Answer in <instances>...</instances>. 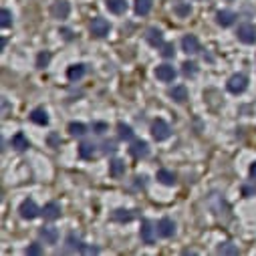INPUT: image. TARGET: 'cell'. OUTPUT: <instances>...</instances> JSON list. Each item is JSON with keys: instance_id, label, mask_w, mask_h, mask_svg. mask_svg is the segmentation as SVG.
Segmentation results:
<instances>
[{"instance_id": "obj_1", "label": "cell", "mask_w": 256, "mask_h": 256, "mask_svg": "<svg viewBox=\"0 0 256 256\" xmlns=\"http://www.w3.org/2000/svg\"><path fill=\"white\" fill-rule=\"evenodd\" d=\"M152 136L155 141H166L171 136V127L168 125V121L164 119H155L152 123Z\"/></svg>"}, {"instance_id": "obj_2", "label": "cell", "mask_w": 256, "mask_h": 256, "mask_svg": "<svg viewBox=\"0 0 256 256\" xmlns=\"http://www.w3.org/2000/svg\"><path fill=\"white\" fill-rule=\"evenodd\" d=\"M236 34H238V40H242L244 45H254L256 43V26L254 24H248V22L240 24Z\"/></svg>"}, {"instance_id": "obj_3", "label": "cell", "mask_w": 256, "mask_h": 256, "mask_svg": "<svg viewBox=\"0 0 256 256\" xmlns=\"http://www.w3.org/2000/svg\"><path fill=\"white\" fill-rule=\"evenodd\" d=\"M18 212H20V216L24 220H34L38 214H43V210H38L34 200H24L22 204H20V208H18Z\"/></svg>"}, {"instance_id": "obj_4", "label": "cell", "mask_w": 256, "mask_h": 256, "mask_svg": "<svg viewBox=\"0 0 256 256\" xmlns=\"http://www.w3.org/2000/svg\"><path fill=\"white\" fill-rule=\"evenodd\" d=\"M228 91L234 93V95H238V93H244L246 87H248V79L244 75H232L230 79H228V83H226Z\"/></svg>"}, {"instance_id": "obj_5", "label": "cell", "mask_w": 256, "mask_h": 256, "mask_svg": "<svg viewBox=\"0 0 256 256\" xmlns=\"http://www.w3.org/2000/svg\"><path fill=\"white\" fill-rule=\"evenodd\" d=\"M89 31H91V34L93 36H97V38H103V36H107L109 34V31H111V24L107 22L105 18H93V22H91V26H89Z\"/></svg>"}, {"instance_id": "obj_6", "label": "cell", "mask_w": 256, "mask_h": 256, "mask_svg": "<svg viewBox=\"0 0 256 256\" xmlns=\"http://www.w3.org/2000/svg\"><path fill=\"white\" fill-rule=\"evenodd\" d=\"M67 248H69V250H77V252H87V254H97V252H99L95 246H87L85 242H81V240L75 238L73 234L67 238Z\"/></svg>"}, {"instance_id": "obj_7", "label": "cell", "mask_w": 256, "mask_h": 256, "mask_svg": "<svg viewBox=\"0 0 256 256\" xmlns=\"http://www.w3.org/2000/svg\"><path fill=\"white\" fill-rule=\"evenodd\" d=\"M69 12H71V6H69V2H67V0H57V2L51 6V15H52V18L65 20L67 17H69Z\"/></svg>"}, {"instance_id": "obj_8", "label": "cell", "mask_w": 256, "mask_h": 256, "mask_svg": "<svg viewBox=\"0 0 256 256\" xmlns=\"http://www.w3.org/2000/svg\"><path fill=\"white\" fill-rule=\"evenodd\" d=\"M157 234L161 238H171L173 234H176V224H173V220L170 218H161L157 222Z\"/></svg>"}, {"instance_id": "obj_9", "label": "cell", "mask_w": 256, "mask_h": 256, "mask_svg": "<svg viewBox=\"0 0 256 256\" xmlns=\"http://www.w3.org/2000/svg\"><path fill=\"white\" fill-rule=\"evenodd\" d=\"M38 236H40V240H45V244H57L59 230H57L55 226H43L38 230Z\"/></svg>"}, {"instance_id": "obj_10", "label": "cell", "mask_w": 256, "mask_h": 256, "mask_svg": "<svg viewBox=\"0 0 256 256\" xmlns=\"http://www.w3.org/2000/svg\"><path fill=\"white\" fill-rule=\"evenodd\" d=\"M139 236L143 240V244H154V242H155V228L152 226V222H147V220L141 222Z\"/></svg>"}, {"instance_id": "obj_11", "label": "cell", "mask_w": 256, "mask_h": 256, "mask_svg": "<svg viewBox=\"0 0 256 256\" xmlns=\"http://www.w3.org/2000/svg\"><path fill=\"white\" fill-rule=\"evenodd\" d=\"M182 51L188 55H196V52H200V40L194 34H186L182 38Z\"/></svg>"}, {"instance_id": "obj_12", "label": "cell", "mask_w": 256, "mask_h": 256, "mask_svg": "<svg viewBox=\"0 0 256 256\" xmlns=\"http://www.w3.org/2000/svg\"><path fill=\"white\" fill-rule=\"evenodd\" d=\"M129 154L136 157V159H141V157H147V154H150V145H147L145 141H133L131 147H129Z\"/></svg>"}, {"instance_id": "obj_13", "label": "cell", "mask_w": 256, "mask_h": 256, "mask_svg": "<svg viewBox=\"0 0 256 256\" xmlns=\"http://www.w3.org/2000/svg\"><path fill=\"white\" fill-rule=\"evenodd\" d=\"M155 77L159 81H164V83H170V81L176 79V71H173V67H170V65H159L155 69Z\"/></svg>"}, {"instance_id": "obj_14", "label": "cell", "mask_w": 256, "mask_h": 256, "mask_svg": "<svg viewBox=\"0 0 256 256\" xmlns=\"http://www.w3.org/2000/svg\"><path fill=\"white\" fill-rule=\"evenodd\" d=\"M43 216H45V220H57V218H61V206L57 204V202H49V204L43 208Z\"/></svg>"}, {"instance_id": "obj_15", "label": "cell", "mask_w": 256, "mask_h": 256, "mask_svg": "<svg viewBox=\"0 0 256 256\" xmlns=\"http://www.w3.org/2000/svg\"><path fill=\"white\" fill-rule=\"evenodd\" d=\"M145 40L150 43L152 47H164V34H161V31H157V29H150L145 33Z\"/></svg>"}, {"instance_id": "obj_16", "label": "cell", "mask_w": 256, "mask_h": 256, "mask_svg": "<svg viewBox=\"0 0 256 256\" xmlns=\"http://www.w3.org/2000/svg\"><path fill=\"white\" fill-rule=\"evenodd\" d=\"M216 20L220 26H224V29H228V26H232L234 20H236V15L232 10H220L218 15H216Z\"/></svg>"}, {"instance_id": "obj_17", "label": "cell", "mask_w": 256, "mask_h": 256, "mask_svg": "<svg viewBox=\"0 0 256 256\" xmlns=\"http://www.w3.org/2000/svg\"><path fill=\"white\" fill-rule=\"evenodd\" d=\"M109 176L111 178H123L125 176V161L123 159H113L109 164Z\"/></svg>"}, {"instance_id": "obj_18", "label": "cell", "mask_w": 256, "mask_h": 256, "mask_svg": "<svg viewBox=\"0 0 256 256\" xmlns=\"http://www.w3.org/2000/svg\"><path fill=\"white\" fill-rule=\"evenodd\" d=\"M105 6L109 12H113V15H123V12L127 10L125 0H105Z\"/></svg>"}, {"instance_id": "obj_19", "label": "cell", "mask_w": 256, "mask_h": 256, "mask_svg": "<svg viewBox=\"0 0 256 256\" xmlns=\"http://www.w3.org/2000/svg\"><path fill=\"white\" fill-rule=\"evenodd\" d=\"M79 155L83 157V159H93V157L97 155V145L95 143H89V141L81 143L79 145Z\"/></svg>"}, {"instance_id": "obj_20", "label": "cell", "mask_w": 256, "mask_h": 256, "mask_svg": "<svg viewBox=\"0 0 256 256\" xmlns=\"http://www.w3.org/2000/svg\"><path fill=\"white\" fill-rule=\"evenodd\" d=\"M31 121H33V123H36V125H47L49 123V113H47V109H43V107H36V109H33Z\"/></svg>"}, {"instance_id": "obj_21", "label": "cell", "mask_w": 256, "mask_h": 256, "mask_svg": "<svg viewBox=\"0 0 256 256\" xmlns=\"http://www.w3.org/2000/svg\"><path fill=\"white\" fill-rule=\"evenodd\" d=\"M10 145L15 147L17 152H24V150H29V139H26V136L24 133H17V136H12V139H10Z\"/></svg>"}, {"instance_id": "obj_22", "label": "cell", "mask_w": 256, "mask_h": 256, "mask_svg": "<svg viewBox=\"0 0 256 256\" xmlns=\"http://www.w3.org/2000/svg\"><path fill=\"white\" fill-rule=\"evenodd\" d=\"M83 75H85V65H81V63L79 65H71L69 69H67V79L73 81V83H75V81H79Z\"/></svg>"}, {"instance_id": "obj_23", "label": "cell", "mask_w": 256, "mask_h": 256, "mask_svg": "<svg viewBox=\"0 0 256 256\" xmlns=\"http://www.w3.org/2000/svg\"><path fill=\"white\" fill-rule=\"evenodd\" d=\"M170 97L176 101V103H184L186 99H188V89L184 87V85H178V87H173L171 91H170Z\"/></svg>"}, {"instance_id": "obj_24", "label": "cell", "mask_w": 256, "mask_h": 256, "mask_svg": "<svg viewBox=\"0 0 256 256\" xmlns=\"http://www.w3.org/2000/svg\"><path fill=\"white\" fill-rule=\"evenodd\" d=\"M157 182L164 184V186H173L176 184V176H173L170 170H159L157 171Z\"/></svg>"}, {"instance_id": "obj_25", "label": "cell", "mask_w": 256, "mask_h": 256, "mask_svg": "<svg viewBox=\"0 0 256 256\" xmlns=\"http://www.w3.org/2000/svg\"><path fill=\"white\" fill-rule=\"evenodd\" d=\"M69 133L73 137H83L85 133H87V127H85V123H79V121H73V123H69Z\"/></svg>"}, {"instance_id": "obj_26", "label": "cell", "mask_w": 256, "mask_h": 256, "mask_svg": "<svg viewBox=\"0 0 256 256\" xmlns=\"http://www.w3.org/2000/svg\"><path fill=\"white\" fill-rule=\"evenodd\" d=\"M150 10H152V0H136V12L139 17L150 15Z\"/></svg>"}, {"instance_id": "obj_27", "label": "cell", "mask_w": 256, "mask_h": 256, "mask_svg": "<svg viewBox=\"0 0 256 256\" xmlns=\"http://www.w3.org/2000/svg\"><path fill=\"white\" fill-rule=\"evenodd\" d=\"M111 218H113L115 222H131V218H133V214H131L129 210H115Z\"/></svg>"}, {"instance_id": "obj_28", "label": "cell", "mask_w": 256, "mask_h": 256, "mask_svg": "<svg viewBox=\"0 0 256 256\" xmlns=\"http://www.w3.org/2000/svg\"><path fill=\"white\" fill-rule=\"evenodd\" d=\"M0 24H2V29H10L12 26V12L8 8H2V12H0Z\"/></svg>"}, {"instance_id": "obj_29", "label": "cell", "mask_w": 256, "mask_h": 256, "mask_svg": "<svg viewBox=\"0 0 256 256\" xmlns=\"http://www.w3.org/2000/svg\"><path fill=\"white\" fill-rule=\"evenodd\" d=\"M117 131H119V137L121 139H131L133 137V129L125 123H117Z\"/></svg>"}, {"instance_id": "obj_30", "label": "cell", "mask_w": 256, "mask_h": 256, "mask_svg": "<svg viewBox=\"0 0 256 256\" xmlns=\"http://www.w3.org/2000/svg\"><path fill=\"white\" fill-rule=\"evenodd\" d=\"M49 61H51V52L49 51H40L38 57H36V67H38V69H45V67L49 65Z\"/></svg>"}, {"instance_id": "obj_31", "label": "cell", "mask_w": 256, "mask_h": 256, "mask_svg": "<svg viewBox=\"0 0 256 256\" xmlns=\"http://www.w3.org/2000/svg\"><path fill=\"white\" fill-rule=\"evenodd\" d=\"M216 252L218 254H238V248L234 244H230V242H222Z\"/></svg>"}, {"instance_id": "obj_32", "label": "cell", "mask_w": 256, "mask_h": 256, "mask_svg": "<svg viewBox=\"0 0 256 256\" xmlns=\"http://www.w3.org/2000/svg\"><path fill=\"white\" fill-rule=\"evenodd\" d=\"M173 12H176V15H180V17H188L192 12V6L186 4V2H178L176 6H173Z\"/></svg>"}, {"instance_id": "obj_33", "label": "cell", "mask_w": 256, "mask_h": 256, "mask_svg": "<svg viewBox=\"0 0 256 256\" xmlns=\"http://www.w3.org/2000/svg\"><path fill=\"white\" fill-rule=\"evenodd\" d=\"M182 67H184V75H186V77H194L196 71H198V69H196V63H190V61L184 63Z\"/></svg>"}, {"instance_id": "obj_34", "label": "cell", "mask_w": 256, "mask_h": 256, "mask_svg": "<svg viewBox=\"0 0 256 256\" xmlns=\"http://www.w3.org/2000/svg\"><path fill=\"white\" fill-rule=\"evenodd\" d=\"M256 194V186L254 184H244L242 186V196L244 198H252Z\"/></svg>"}, {"instance_id": "obj_35", "label": "cell", "mask_w": 256, "mask_h": 256, "mask_svg": "<svg viewBox=\"0 0 256 256\" xmlns=\"http://www.w3.org/2000/svg\"><path fill=\"white\" fill-rule=\"evenodd\" d=\"M26 254H31V256H36V254H43V248H40V244H31L29 248H26Z\"/></svg>"}, {"instance_id": "obj_36", "label": "cell", "mask_w": 256, "mask_h": 256, "mask_svg": "<svg viewBox=\"0 0 256 256\" xmlns=\"http://www.w3.org/2000/svg\"><path fill=\"white\" fill-rule=\"evenodd\" d=\"M173 45H164V51H161V55H164L166 59H170V57H173Z\"/></svg>"}, {"instance_id": "obj_37", "label": "cell", "mask_w": 256, "mask_h": 256, "mask_svg": "<svg viewBox=\"0 0 256 256\" xmlns=\"http://www.w3.org/2000/svg\"><path fill=\"white\" fill-rule=\"evenodd\" d=\"M93 129H97V133H103L107 127H105L103 123H95V125H93Z\"/></svg>"}, {"instance_id": "obj_38", "label": "cell", "mask_w": 256, "mask_h": 256, "mask_svg": "<svg viewBox=\"0 0 256 256\" xmlns=\"http://www.w3.org/2000/svg\"><path fill=\"white\" fill-rule=\"evenodd\" d=\"M250 176H252V178L256 180V161H254V164L250 166Z\"/></svg>"}]
</instances>
